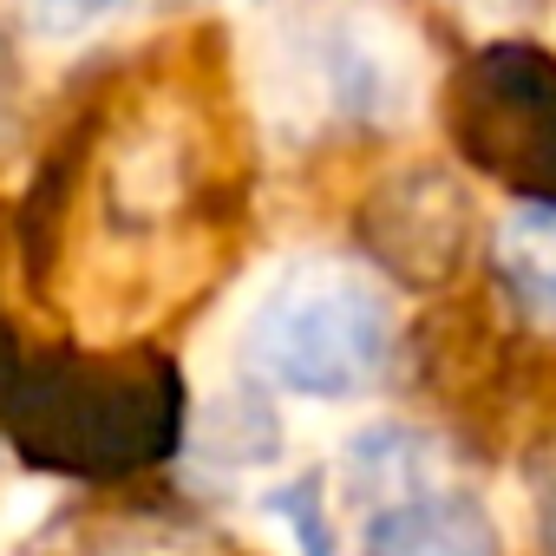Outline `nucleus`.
Here are the masks:
<instances>
[{
  "mask_svg": "<svg viewBox=\"0 0 556 556\" xmlns=\"http://www.w3.org/2000/svg\"><path fill=\"white\" fill-rule=\"evenodd\" d=\"M497 268L523 302L556 315V203H523L497 223Z\"/></svg>",
  "mask_w": 556,
  "mask_h": 556,
  "instance_id": "obj_5",
  "label": "nucleus"
},
{
  "mask_svg": "<svg viewBox=\"0 0 556 556\" xmlns=\"http://www.w3.org/2000/svg\"><path fill=\"white\" fill-rule=\"evenodd\" d=\"M275 79L302 99V118L341 112L354 125H393V118H413L426 99L419 40L406 34V21L361 8V0L354 8H334L315 27H295Z\"/></svg>",
  "mask_w": 556,
  "mask_h": 556,
  "instance_id": "obj_2",
  "label": "nucleus"
},
{
  "mask_svg": "<svg viewBox=\"0 0 556 556\" xmlns=\"http://www.w3.org/2000/svg\"><path fill=\"white\" fill-rule=\"evenodd\" d=\"M341 491L387 510L400 497L439 491V439L419 426H367L341 452Z\"/></svg>",
  "mask_w": 556,
  "mask_h": 556,
  "instance_id": "obj_4",
  "label": "nucleus"
},
{
  "mask_svg": "<svg viewBox=\"0 0 556 556\" xmlns=\"http://www.w3.org/2000/svg\"><path fill=\"white\" fill-rule=\"evenodd\" d=\"M393 354V295L341 255H302L249 308L242 361L289 400H348Z\"/></svg>",
  "mask_w": 556,
  "mask_h": 556,
  "instance_id": "obj_1",
  "label": "nucleus"
},
{
  "mask_svg": "<svg viewBox=\"0 0 556 556\" xmlns=\"http://www.w3.org/2000/svg\"><path fill=\"white\" fill-rule=\"evenodd\" d=\"M361 556H504V530L465 491H419L361 523Z\"/></svg>",
  "mask_w": 556,
  "mask_h": 556,
  "instance_id": "obj_3",
  "label": "nucleus"
},
{
  "mask_svg": "<svg viewBox=\"0 0 556 556\" xmlns=\"http://www.w3.org/2000/svg\"><path fill=\"white\" fill-rule=\"evenodd\" d=\"M21 8H27V21H34L47 40H73V34H92L99 21L125 14L131 0H21Z\"/></svg>",
  "mask_w": 556,
  "mask_h": 556,
  "instance_id": "obj_7",
  "label": "nucleus"
},
{
  "mask_svg": "<svg viewBox=\"0 0 556 556\" xmlns=\"http://www.w3.org/2000/svg\"><path fill=\"white\" fill-rule=\"evenodd\" d=\"M268 510L282 517V530H289V543L302 556H334V530H328V504H321L315 478H295L282 491H268Z\"/></svg>",
  "mask_w": 556,
  "mask_h": 556,
  "instance_id": "obj_6",
  "label": "nucleus"
}]
</instances>
